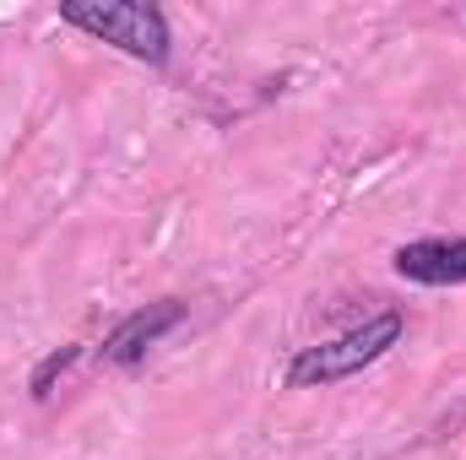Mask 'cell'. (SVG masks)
<instances>
[{"mask_svg": "<svg viewBox=\"0 0 466 460\" xmlns=\"http://www.w3.org/2000/svg\"><path fill=\"white\" fill-rule=\"evenodd\" d=\"M396 336H401V315H374L369 325H358V331L337 336V342L304 346V352L293 357V368H288V385L304 390V385L348 379V374H358V368H369L374 357H385V352L396 346Z\"/></svg>", "mask_w": 466, "mask_h": 460, "instance_id": "7a4b0ae2", "label": "cell"}, {"mask_svg": "<svg viewBox=\"0 0 466 460\" xmlns=\"http://www.w3.org/2000/svg\"><path fill=\"white\" fill-rule=\"evenodd\" d=\"M71 363H76V346H66V352H55V357H49V363H44V368L33 374V395H44V385H49V379H55L60 368H71Z\"/></svg>", "mask_w": 466, "mask_h": 460, "instance_id": "5b68a950", "label": "cell"}, {"mask_svg": "<svg viewBox=\"0 0 466 460\" xmlns=\"http://www.w3.org/2000/svg\"><path fill=\"white\" fill-rule=\"evenodd\" d=\"M60 16L71 27L98 33L104 44H119L125 55H136L147 65H163L168 60V27H163V11L157 5H141V0H66Z\"/></svg>", "mask_w": 466, "mask_h": 460, "instance_id": "6da1fadb", "label": "cell"}, {"mask_svg": "<svg viewBox=\"0 0 466 460\" xmlns=\"http://www.w3.org/2000/svg\"><path fill=\"white\" fill-rule=\"evenodd\" d=\"M396 271L429 287L466 282V238H423V244H401L396 249Z\"/></svg>", "mask_w": 466, "mask_h": 460, "instance_id": "3957f363", "label": "cell"}, {"mask_svg": "<svg viewBox=\"0 0 466 460\" xmlns=\"http://www.w3.org/2000/svg\"><path fill=\"white\" fill-rule=\"evenodd\" d=\"M179 304H157V309H141V315H130L125 325H119L115 336H109V346H104V357H115V363H136L147 346L157 342L168 325H179Z\"/></svg>", "mask_w": 466, "mask_h": 460, "instance_id": "277c9868", "label": "cell"}]
</instances>
